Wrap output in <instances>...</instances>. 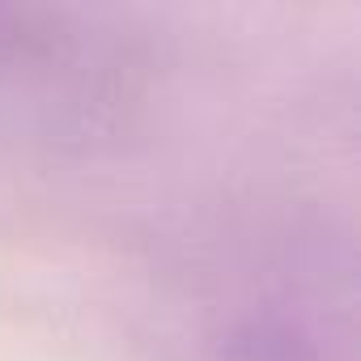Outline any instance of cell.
<instances>
[{
  "label": "cell",
  "mask_w": 361,
  "mask_h": 361,
  "mask_svg": "<svg viewBox=\"0 0 361 361\" xmlns=\"http://www.w3.org/2000/svg\"><path fill=\"white\" fill-rule=\"evenodd\" d=\"M140 43L73 9H0V145L85 153L145 111Z\"/></svg>",
  "instance_id": "6da1fadb"
}]
</instances>
